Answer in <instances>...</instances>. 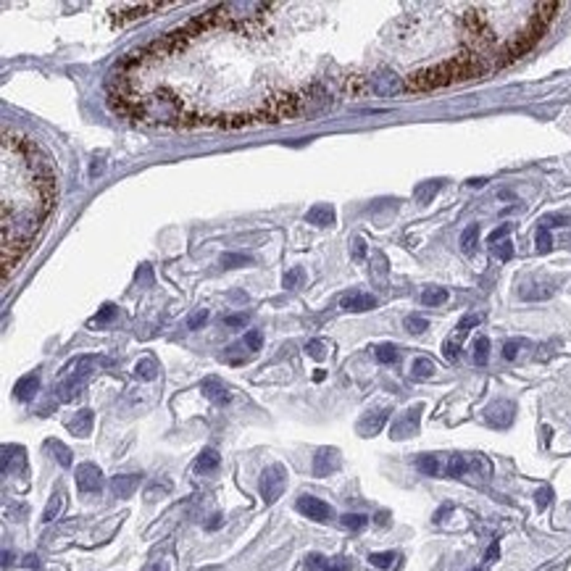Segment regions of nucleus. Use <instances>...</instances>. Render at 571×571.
<instances>
[{"label":"nucleus","mask_w":571,"mask_h":571,"mask_svg":"<svg viewBox=\"0 0 571 571\" xmlns=\"http://www.w3.org/2000/svg\"><path fill=\"white\" fill-rule=\"evenodd\" d=\"M134 377L145 382L156 379V377H158V363H156V358H140V361L134 363Z\"/></svg>","instance_id":"obj_19"},{"label":"nucleus","mask_w":571,"mask_h":571,"mask_svg":"<svg viewBox=\"0 0 571 571\" xmlns=\"http://www.w3.org/2000/svg\"><path fill=\"white\" fill-rule=\"evenodd\" d=\"M201 392L208 398V401H213V403H219V406H224V403H230V390L221 384L219 379H213V377H208V379H203V384H201Z\"/></svg>","instance_id":"obj_13"},{"label":"nucleus","mask_w":571,"mask_h":571,"mask_svg":"<svg viewBox=\"0 0 571 571\" xmlns=\"http://www.w3.org/2000/svg\"><path fill=\"white\" fill-rule=\"evenodd\" d=\"M37 390H40V374H37V371H34V374H24V377L13 384V398L19 403H27L37 395Z\"/></svg>","instance_id":"obj_11"},{"label":"nucleus","mask_w":571,"mask_h":571,"mask_svg":"<svg viewBox=\"0 0 571 571\" xmlns=\"http://www.w3.org/2000/svg\"><path fill=\"white\" fill-rule=\"evenodd\" d=\"M8 566H11V553L6 551L3 553V569H8Z\"/></svg>","instance_id":"obj_56"},{"label":"nucleus","mask_w":571,"mask_h":571,"mask_svg":"<svg viewBox=\"0 0 571 571\" xmlns=\"http://www.w3.org/2000/svg\"><path fill=\"white\" fill-rule=\"evenodd\" d=\"M113 319H116V306H113V303H106L101 311H98V316L90 319V327H103V324H111Z\"/></svg>","instance_id":"obj_33"},{"label":"nucleus","mask_w":571,"mask_h":571,"mask_svg":"<svg viewBox=\"0 0 571 571\" xmlns=\"http://www.w3.org/2000/svg\"><path fill=\"white\" fill-rule=\"evenodd\" d=\"M374 356H377V361L379 363H395L398 361V348L390 345V342H384V345H379V348L374 351Z\"/></svg>","instance_id":"obj_34"},{"label":"nucleus","mask_w":571,"mask_h":571,"mask_svg":"<svg viewBox=\"0 0 571 571\" xmlns=\"http://www.w3.org/2000/svg\"><path fill=\"white\" fill-rule=\"evenodd\" d=\"M513 403L508 401H501V403H492L490 408L484 411V419H487V424H492V427H498V429H503V427H508L513 421Z\"/></svg>","instance_id":"obj_10"},{"label":"nucleus","mask_w":571,"mask_h":571,"mask_svg":"<svg viewBox=\"0 0 571 571\" xmlns=\"http://www.w3.org/2000/svg\"><path fill=\"white\" fill-rule=\"evenodd\" d=\"M45 448H48V451H51L53 456H56V461H58L61 466H63V469H69L74 458H71V451H69V448H66V445H63V442H58V440H48V442H45Z\"/></svg>","instance_id":"obj_23"},{"label":"nucleus","mask_w":571,"mask_h":571,"mask_svg":"<svg viewBox=\"0 0 571 571\" xmlns=\"http://www.w3.org/2000/svg\"><path fill=\"white\" fill-rule=\"evenodd\" d=\"M416 469L427 477H437L440 474V458L437 456H419L416 458Z\"/></svg>","instance_id":"obj_24"},{"label":"nucleus","mask_w":571,"mask_h":571,"mask_svg":"<svg viewBox=\"0 0 571 571\" xmlns=\"http://www.w3.org/2000/svg\"><path fill=\"white\" fill-rule=\"evenodd\" d=\"M419 416H421V406H413V408H408V411L403 413L401 419L392 421V427H390L392 440H406V437L416 434V432H419Z\"/></svg>","instance_id":"obj_5"},{"label":"nucleus","mask_w":571,"mask_h":571,"mask_svg":"<svg viewBox=\"0 0 571 571\" xmlns=\"http://www.w3.org/2000/svg\"><path fill=\"white\" fill-rule=\"evenodd\" d=\"M387 416H390V411H387V408H382V411H374V413H369V416H363L361 424H358V434H363V437L377 434V432L384 427Z\"/></svg>","instance_id":"obj_15"},{"label":"nucleus","mask_w":571,"mask_h":571,"mask_svg":"<svg viewBox=\"0 0 571 571\" xmlns=\"http://www.w3.org/2000/svg\"><path fill=\"white\" fill-rule=\"evenodd\" d=\"M137 487H140V474H121L111 479V490L116 498H132Z\"/></svg>","instance_id":"obj_12"},{"label":"nucleus","mask_w":571,"mask_h":571,"mask_svg":"<svg viewBox=\"0 0 571 571\" xmlns=\"http://www.w3.org/2000/svg\"><path fill=\"white\" fill-rule=\"evenodd\" d=\"M206 321H208V311H206V308H201V311H195V313H192V316H190V321H187V327H190V330H198V327H203Z\"/></svg>","instance_id":"obj_44"},{"label":"nucleus","mask_w":571,"mask_h":571,"mask_svg":"<svg viewBox=\"0 0 571 571\" xmlns=\"http://www.w3.org/2000/svg\"><path fill=\"white\" fill-rule=\"evenodd\" d=\"M498 556H501V545H498V542H492L490 548H487V553H484V561H495Z\"/></svg>","instance_id":"obj_51"},{"label":"nucleus","mask_w":571,"mask_h":571,"mask_svg":"<svg viewBox=\"0 0 571 571\" xmlns=\"http://www.w3.org/2000/svg\"><path fill=\"white\" fill-rule=\"evenodd\" d=\"M521 345H524V342H521V340H508V342H506V345H503V358H506V361H513V358L519 356V348H521Z\"/></svg>","instance_id":"obj_42"},{"label":"nucleus","mask_w":571,"mask_h":571,"mask_svg":"<svg viewBox=\"0 0 571 571\" xmlns=\"http://www.w3.org/2000/svg\"><path fill=\"white\" fill-rule=\"evenodd\" d=\"M321 563H324V558H321L319 553H313V556H308L306 566H308V569H316V566H321Z\"/></svg>","instance_id":"obj_52"},{"label":"nucleus","mask_w":571,"mask_h":571,"mask_svg":"<svg viewBox=\"0 0 571 571\" xmlns=\"http://www.w3.org/2000/svg\"><path fill=\"white\" fill-rule=\"evenodd\" d=\"M487 361H490V340L487 337H477V342H474V363L484 366Z\"/></svg>","instance_id":"obj_29"},{"label":"nucleus","mask_w":571,"mask_h":571,"mask_svg":"<svg viewBox=\"0 0 571 571\" xmlns=\"http://www.w3.org/2000/svg\"><path fill=\"white\" fill-rule=\"evenodd\" d=\"M92 424H95V416H92L90 408H82V411H77L74 416H71L69 421V432H74L77 437H87L92 432Z\"/></svg>","instance_id":"obj_14"},{"label":"nucleus","mask_w":571,"mask_h":571,"mask_svg":"<svg viewBox=\"0 0 571 571\" xmlns=\"http://www.w3.org/2000/svg\"><path fill=\"white\" fill-rule=\"evenodd\" d=\"M398 561H401V556H398V553H392V551H387V553H371V556H369L371 566H374V569H382V571H390Z\"/></svg>","instance_id":"obj_21"},{"label":"nucleus","mask_w":571,"mask_h":571,"mask_svg":"<svg viewBox=\"0 0 571 571\" xmlns=\"http://www.w3.org/2000/svg\"><path fill=\"white\" fill-rule=\"evenodd\" d=\"M306 353H308L311 358H316V361H321V358L327 356V342H324V340H311L308 345H306Z\"/></svg>","instance_id":"obj_39"},{"label":"nucleus","mask_w":571,"mask_h":571,"mask_svg":"<svg viewBox=\"0 0 571 571\" xmlns=\"http://www.w3.org/2000/svg\"><path fill=\"white\" fill-rule=\"evenodd\" d=\"M484 182H487V180H469V184H471V187H482Z\"/></svg>","instance_id":"obj_57"},{"label":"nucleus","mask_w":571,"mask_h":571,"mask_svg":"<svg viewBox=\"0 0 571 571\" xmlns=\"http://www.w3.org/2000/svg\"><path fill=\"white\" fill-rule=\"evenodd\" d=\"M98 174H103V161L101 158H95V163L90 166V177H92V180H95Z\"/></svg>","instance_id":"obj_53"},{"label":"nucleus","mask_w":571,"mask_h":571,"mask_svg":"<svg viewBox=\"0 0 571 571\" xmlns=\"http://www.w3.org/2000/svg\"><path fill=\"white\" fill-rule=\"evenodd\" d=\"M492 256H495V258H501V261H511L513 258L511 240H503V242H498V245H492Z\"/></svg>","instance_id":"obj_37"},{"label":"nucleus","mask_w":571,"mask_h":571,"mask_svg":"<svg viewBox=\"0 0 571 571\" xmlns=\"http://www.w3.org/2000/svg\"><path fill=\"white\" fill-rule=\"evenodd\" d=\"M534 242H537V253H548L553 248L551 232L545 230V227H537V237H534Z\"/></svg>","instance_id":"obj_36"},{"label":"nucleus","mask_w":571,"mask_h":571,"mask_svg":"<svg viewBox=\"0 0 571 571\" xmlns=\"http://www.w3.org/2000/svg\"><path fill=\"white\" fill-rule=\"evenodd\" d=\"M487 71H492V63L487 61V56L469 51L456 56V58H448L445 63H437V66H429V69H421L416 74H411L406 80V90L411 92L440 90V87H448L453 82L479 80Z\"/></svg>","instance_id":"obj_2"},{"label":"nucleus","mask_w":571,"mask_h":571,"mask_svg":"<svg viewBox=\"0 0 571 571\" xmlns=\"http://www.w3.org/2000/svg\"><path fill=\"white\" fill-rule=\"evenodd\" d=\"M340 524L345 527V529L358 532V529H363V527L369 524V516H363V513H345V516L340 519Z\"/></svg>","instance_id":"obj_31"},{"label":"nucleus","mask_w":571,"mask_h":571,"mask_svg":"<svg viewBox=\"0 0 571 571\" xmlns=\"http://www.w3.org/2000/svg\"><path fill=\"white\" fill-rule=\"evenodd\" d=\"M566 216H561V213H548V216H542L540 227H545V230H551V227H566Z\"/></svg>","instance_id":"obj_41"},{"label":"nucleus","mask_w":571,"mask_h":571,"mask_svg":"<svg viewBox=\"0 0 571 571\" xmlns=\"http://www.w3.org/2000/svg\"><path fill=\"white\" fill-rule=\"evenodd\" d=\"M401 90H406V82H401V77H395L392 71H379L374 80H371V92H377L382 98H392Z\"/></svg>","instance_id":"obj_7"},{"label":"nucleus","mask_w":571,"mask_h":571,"mask_svg":"<svg viewBox=\"0 0 571 571\" xmlns=\"http://www.w3.org/2000/svg\"><path fill=\"white\" fill-rule=\"evenodd\" d=\"M466 471H469V461L463 456H451V461L445 466V474L448 477H463Z\"/></svg>","instance_id":"obj_32"},{"label":"nucleus","mask_w":571,"mask_h":571,"mask_svg":"<svg viewBox=\"0 0 571 571\" xmlns=\"http://www.w3.org/2000/svg\"><path fill=\"white\" fill-rule=\"evenodd\" d=\"M429 327V321L424 319V316H419V313H411V316H406V330L411 332V334H421V332Z\"/></svg>","instance_id":"obj_35"},{"label":"nucleus","mask_w":571,"mask_h":571,"mask_svg":"<svg viewBox=\"0 0 571 571\" xmlns=\"http://www.w3.org/2000/svg\"><path fill=\"white\" fill-rule=\"evenodd\" d=\"M61 511H63V492H53V498L48 501V508H45V513H42V521L48 524V521L56 519Z\"/></svg>","instance_id":"obj_30"},{"label":"nucleus","mask_w":571,"mask_h":571,"mask_svg":"<svg viewBox=\"0 0 571 571\" xmlns=\"http://www.w3.org/2000/svg\"><path fill=\"white\" fill-rule=\"evenodd\" d=\"M508 232H511V224H503V227H498V230L490 232L487 242H490V245H498L501 240H506V237H508Z\"/></svg>","instance_id":"obj_43"},{"label":"nucleus","mask_w":571,"mask_h":571,"mask_svg":"<svg viewBox=\"0 0 571 571\" xmlns=\"http://www.w3.org/2000/svg\"><path fill=\"white\" fill-rule=\"evenodd\" d=\"M434 361L432 358H416V361L411 363V377L413 379H429V377H434Z\"/></svg>","instance_id":"obj_22"},{"label":"nucleus","mask_w":571,"mask_h":571,"mask_svg":"<svg viewBox=\"0 0 571 571\" xmlns=\"http://www.w3.org/2000/svg\"><path fill=\"white\" fill-rule=\"evenodd\" d=\"M163 3H142V6H132V8H124L119 13V21H130V19H137V16H145L148 11H156L161 8Z\"/></svg>","instance_id":"obj_25"},{"label":"nucleus","mask_w":571,"mask_h":571,"mask_svg":"<svg viewBox=\"0 0 571 571\" xmlns=\"http://www.w3.org/2000/svg\"><path fill=\"white\" fill-rule=\"evenodd\" d=\"M284 484H287V469L282 463H271L261 474V498L266 503H274L284 492Z\"/></svg>","instance_id":"obj_3"},{"label":"nucleus","mask_w":571,"mask_h":571,"mask_svg":"<svg viewBox=\"0 0 571 571\" xmlns=\"http://www.w3.org/2000/svg\"><path fill=\"white\" fill-rule=\"evenodd\" d=\"M24 566H27V569H37V566H40V558H37V556H27V558H24Z\"/></svg>","instance_id":"obj_54"},{"label":"nucleus","mask_w":571,"mask_h":571,"mask_svg":"<svg viewBox=\"0 0 571 571\" xmlns=\"http://www.w3.org/2000/svg\"><path fill=\"white\" fill-rule=\"evenodd\" d=\"M458 356H461V353H458V345L453 340L445 342V358H448V361H458Z\"/></svg>","instance_id":"obj_47"},{"label":"nucleus","mask_w":571,"mask_h":571,"mask_svg":"<svg viewBox=\"0 0 571 571\" xmlns=\"http://www.w3.org/2000/svg\"><path fill=\"white\" fill-rule=\"evenodd\" d=\"M224 324H227V327H245V324H248V316H245V313L227 316V319H224Z\"/></svg>","instance_id":"obj_48"},{"label":"nucleus","mask_w":571,"mask_h":571,"mask_svg":"<svg viewBox=\"0 0 571 571\" xmlns=\"http://www.w3.org/2000/svg\"><path fill=\"white\" fill-rule=\"evenodd\" d=\"M221 266H227V269H240V266H248V263H253L251 256H242V253H221Z\"/></svg>","instance_id":"obj_28"},{"label":"nucleus","mask_w":571,"mask_h":571,"mask_svg":"<svg viewBox=\"0 0 571 571\" xmlns=\"http://www.w3.org/2000/svg\"><path fill=\"white\" fill-rule=\"evenodd\" d=\"M479 316H474V313H471V316H463L461 319V324H458V330H456V334H458V340H463V337H466V334H469L471 332V327H477V324H479Z\"/></svg>","instance_id":"obj_40"},{"label":"nucleus","mask_w":571,"mask_h":571,"mask_svg":"<svg viewBox=\"0 0 571 571\" xmlns=\"http://www.w3.org/2000/svg\"><path fill=\"white\" fill-rule=\"evenodd\" d=\"M553 492L551 487H542L540 492H537V508H548V503H551Z\"/></svg>","instance_id":"obj_46"},{"label":"nucleus","mask_w":571,"mask_h":571,"mask_svg":"<svg viewBox=\"0 0 571 571\" xmlns=\"http://www.w3.org/2000/svg\"><path fill=\"white\" fill-rule=\"evenodd\" d=\"M295 508H298L303 516H308V519H313V521L334 519V508H332L330 503H324L321 498H313V495H301L298 503H295Z\"/></svg>","instance_id":"obj_4"},{"label":"nucleus","mask_w":571,"mask_h":571,"mask_svg":"<svg viewBox=\"0 0 571 571\" xmlns=\"http://www.w3.org/2000/svg\"><path fill=\"white\" fill-rule=\"evenodd\" d=\"M306 221L313 224V227H332L334 224V208L327 206V203H319L306 213Z\"/></svg>","instance_id":"obj_16"},{"label":"nucleus","mask_w":571,"mask_h":571,"mask_svg":"<svg viewBox=\"0 0 571 571\" xmlns=\"http://www.w3.org/2000/svg\"><path fill=\"white\" fill-rule=\"evenodd\" d=\"M221 463V456L213 448H206V451L198 456V461H195V469L201 471V474H211V471H216Z\"/></svg>","instance_id":"obj_18"},{"label":"nucleus","mask_w":571,"mask_h":571,"mask_svg":"<svg viewBox=\"0 0 571 571\" xmlns=\"http://www.w3.org/2000/svg\"><path fill=\"white\" fill-rule=\"evenodd\" d=\"M242 345L248 348V351H261V345H263V334H261V330H251L248 334H245V340H242Z\"/></svg>","instance_id":"obj_38"},{"label":"nucleus","mask_w":571,"mask_h":571,"mask_svg":"<svg viewBox=\"0 0 571 571\" xmlns=\"http://www.w3.org/2000/svg\"><path fill=\"white\" fill-rule=\"evenodd\" d=\"M340 308L342 311H353V313H363V311H374L377 308V298L369 292H348L340 298Z\"/></svg>","instance_id":"obj_8"},{"label":"nucleus","mask_w":571,"mask_h":571,"mask_svg":"<svg viewBox=\"0 0 571 571\" xmlns=\"http://www.w3.org/2000/svg\"><path fill=\"white\" fill-rule=\"evenodd\" d=\"M337 469H340V453L334 451V448H321L313 456V474L316 477H330Z\"/></svg>","instance_id":"obj_9"},{"label":"nucleus","mask_w":571,"mask_h":571,"mask_svg":"<svg viewBox=\"0 0 571 571\" xmlns=\"http://www.w3.org/2000/svg\"><path fill=\"white\" fill-rule=\"evenodd\" d=\"M324 571H351V563L342 561V558H337V561L327 563V569H324Z\"/></svg>","instance_id":"obj_49"},{"label":"nucleus","mask_w":571,"mask_h":571,"mask_svg":"<svg viewBox=\"0 0 571 571\" xmlns=\"http://www.w3.org/2000/svg\"><path fill=\"white\" fill-rule=\"evenodd\" d=\"M58 187L48 156L27 137L3 134V280L19 269L56 206Z\"/></svg>","instance_id":"obj_1"},{"label":"nucleus","mask_w":571,"mask_h":571,"mask_svg":"<svg viewBox=\"0 0 571 571\" xmlns=\"http://www.w3.org/2000/svg\"><path fill=\"white\" fill-rule=\"evenodd\" d=\"M153 571H166V569H161V566H156V569H153Z\"/></svg>","instance_id":"obj_58"},{"label":"nucleus","mask_w":571,"mask_h":571,"mask_svg":"<svg viewBox=\"0 0 571 571\" xmlns=\"http://www.w3.org/2000/svg\"><path fill=\"white\" fill-rule=\"evenodd\" d=\"M477 237H479V224H469L461 234V251L474 253V248H477Z\"/></svg>","instance_id":"obj_27"},{"label":"nucleus","mask_w":571,"mask_h":571,"mask_svg":"<svg viewBox=\"0 0 571 571\" xmlns=\"http://www.w3.org/2000/svg\"><path fill=\"white\" fill-rule=\"evenodd\" d=\"M440 187H442V182L440 180H429V182H421L419 187L413 190V198L419 203H429L437 192H440Z\"/></svg>","instance_id":"obj_20"},{"label":"nucleus","mask_w":571,"mask_h":571,"mask_svg":"<svg viewBox=\"0 0 571 571\" xmlns=\"http://www.w3.org/2000/svg\"><path fill=\"white\" fill-rule=\"evenodd\" d=\"M301 277H303V269H292L290 274H284V287H287V290H292V287L298 284V280H301Z\"/></svg>","instance_id":"obj_45"},{"label":"nucleus","mask_w":571,"mask_h":571,"mask_svg":"<svg viewBox=\"0 0 571 571\" xmlns=\"http://www.w3.org/2000/svg\"><path fill=\"white\" fill-rule=\"evenodd\" d=\"M77 487H80V492H98L103 487V471L95 463H80L77 466Z\"/></svg>","instance_id":"obj_6"},{"label":"nucleus","mask_w":571,"mask_h":571,"mask_svg":"<svg viewBox=\"0 0 571 571\" xmlns=\"http://www.w3.org/2000/svg\"><path fill=\"white\" fill-rule=\"evenodd\" d=\"M219 524H221V516H219V513H216V516H213V519H211L208 529H216V527H219Z\"/></svg>","instance_id":"obj_55"},{"label":"nucleus","mask_w":571,"mask_h":571,"mask_svg":"<svg viewBox=\"0 0 571 571\" xmlns=\"http://www.w3.org/2000/svg\"><path fill=\"white\" fill-rule=\"evenodd\" d=\"M353 256H356V258H363V256H366V242H363L361 237H356V242H353Z\"/></svg>","instance_id":"obj_50"},{"label":"nucleus","mask_w":571,"mask_h":571,"mask_svg":"<svg viewBox=\"0 0 571 571\" xmlns=\"http://www.w3.org/2000/svg\"><path fill=\"white\" fill-rule=\"evenodd\" d=\"M445 301H448V290H442V287H427V290L421 292V303L424 306H442Z\"/></svg>","instance_id":"obj_26"},{"label":"nucleus","mask_w":571,"mask_h":571,"mask_svg":"<svg viewBox=\"0 0 571 571\" xmlns=\"http://www.w3.org/2000/svg\"><path fill=\"white\" fill-rule=\"evenodd\" d=\"M84 382H87V377H84V374H66V382L61 384V401H71V398H77V395L84 390Z\"/></svg>","instance_id":"obj_17"}]
</instances>
